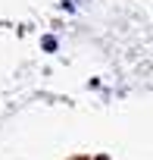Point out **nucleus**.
I'll list each match as a JSON object with an SVG mask.
<instances>
[]
</instances>
